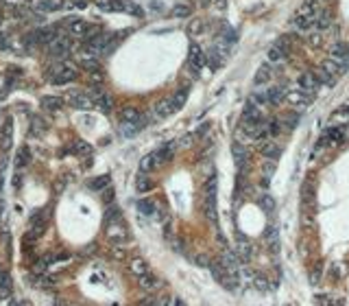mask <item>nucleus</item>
I'll return each instance as SVG.
<instances>
[{
    "label": "nucleus",
    "mask_w": 349,
    "mask_h": 306,
    "mask_svg": "<svg viewBox=\"0 0 349 306\" xmlns=\"http://www.w3.org/2000/svg\"><path fill=\"white\" fill-rule=\"evenodd\" d=\"M318 86H321V83H318V79H316V73H304L302 77H299V88L306 90V92L314 94Z\"/></svg>",
    "instance_id": "12"
},
{
    "label": "nucleus",
    "mask_w": 349,
    "mask_h": 306,
    "mask_svg": "<svg viewBox=\"0 0 349 306\" xmlns=\"http://www.w3.org/2000/svg\"><path fill=\"white\" fill-rule=\"evenodd\" d=\"M94 105L98 107V110H103V112H112L114 110V99L110 97V94H98V97H94Z\"/></svg>",
    "instance_id": "27"
},
{
    "label": "nucleus",
    "mask_w": 349,
    "mask_h": 306,
    "mask_svg": "<svg viewBox=\"0 0 349 306\" xmlns=\"http://www.w3.org/2000/svg\"><path fill=\"white\" fill-rule=\"evenodd\" d=\"M206 64H208V57L203 55L201 46L192 44V46H190V53H188V66H190L192 70H194V73H198V70H201Z\"/></svg>",
    "instance_id": "5"
},
{
    "label": "nucleus",
    "mask_w": 349,
    "mask_h": 306,
    "mask_svg": "<svg viewBox=\"0 0 349 306\" xmlns=\"http://www.w3.org/2000/svg\"><path fill=\"white\" fill-rule=\"evenodd\" d=\"M260 208L264 210L266 214H273V210H275V203H273V199H270L268 195H264V197H260Z\"/></svg>",
    "instance_id": "44"
},
{
    "label": "nucleus",
    "mask_w": 349,
    "mask_h": 306,
    "mask_svg": "<svg viewBox=\"0 0 349 306\" xmlns=\"http://www.w3.org/2000/svg\"><path fill=\"white\" fill-rule=\"evenodd\" d=\"M345 140H349V125L345 127Z\"/></svg>",
    "instance_id": "57"
},
{
    "label": "nucleus",
    "mask_w": 349,
    "mask_h": 306,
    "mask_svg": "<svg viewBox=\"0 0 349 306\" xmlns=\"http://www.w3.org/2000/svg\"><path fill=\"white\" fill-rule=\"evenodd\" d=\"M208 129H210V125H208V123L203 125V127H198V136H206V134H208Z\"/></svg>",
    "instance_id": "55"
},
{
    "label": "nucleus",
    "mask_w": 349,
    "mask_h": 306,
    "mask_svg": "<svg viewBox=\"0 0 349 306\" xmlns=\"http://www.w3.org/2000/svg\"><path fill=\"white\" fill-rule=\"evenodd\" d=\"M68 103L76 110H90L94 105V101L90 99V94H83V92H72L68 94Z\"/></svg>",
    "instance_id": "6"
},
{
    "label": "nucleus",
    "mask_w": 349,
    "mask_h": 306,
    "mask_svg": "<svg viewBox=\"0 0 349 306\" xmlns=\"http://www.w3.org/2000/svg\"><path fill=\"white\" fill-rule=\"evenodd\" d=\"M11 138H14V121L11 118H7L2 125V129H0V147L7 151V149H11Z\"/></svg>",
    "instance_id": "13"
},
{
    "label": "nucleus",
    "mask_w": 349,
    "mask_h": 306,
    "mask_svg": "<svg viewBox=\"0 0 349 306\" xmlns=\"http://www.w3.org/2000/svg\"><path fill=\"white\" fill-rule=\"evenodd\" d=\"M190 31H192V33H201V20H196V22H192V27H190Z\"/></svg>",
    "instance_id": "53"
},
{
    "label": "nucleus",
    "mask_w": 349,
    "mask_h": 306,
    "mask_svg": "<svg viewBox=\"0 0 349 306\" xmlns=\"http://www.w3.org/2000/svg\"><path fill=\"white\" fill-rule=\"evenodd\" d=\"M299 118H302V114H297V112H286L284 116L280 118V121H282V127H284L286 131H292L294 127H297Z\"/></svg>",
    "instance_id": "22"
},
{
    "label": "nucleus",
    "mask_w": 349,
    "mask_h": 306,
    "mask_svg": "<svg viewBox=\"0 0 349 306\" xmlns=\"http://www.w3.org/2000/svg\"><path fill=\"white\" fill-rule=\"evenodd\" d=\"M155 201L153 199H142V201H138V212L144 214V217H153L155 214Z\"/></svg>",
    "instance_id": "31"
},
{
    "label": "nucleus",
    "mask_w": 349,
    "mask_h": 306,
    "mask_svg": "<svg viewBox=\"0 0 349 306\" xmlns=\"http://www.w3.org/2000/svg\"><path fill=\"white\" fill-rule=\"evenodd\" d=\"M266 92H268V105H278V103H282V101L286 99L284 86H273V88H268Z\"/></svg>",
    "instance_id": "26"
},
{
    "label": "nucleus",
    "mask_w": 349,
    "mask_h": 306,
    "mask_svg": "<svg viewBox=\"0 0 349 306\" xmlns=\"http://www.w3.org/2000/svg\"><path fill=\"white\" fill-rule=\"evenodd\" d=\"M196 262H198L201 267H210V265H212V260H210V256H208V254H201V256L196 258Z\"/></svg>",
    "instance_id": "50"
},
{
    "label": "nucleus",
    "mask_w": 349,
    "mask_h": 306,
    "mask_svg": "<svg viewBox=\"0 0 349 306\" xmlns=\"http://www.w3.org/2000/svg\"><path fill=\"white\" fill-rule=\"evenodd\" d=\"M262 173H264V177H270V175H273V173H275V162L273 160H268L266 162V164H264V169H262Z\"/></svg>",
    "instance_id": "48"
},
{
    "label": "nucleus",
    "mask_w": 349,
    "mask_h": 306,
    "mask_svg": "<svg viewBox=\"0 0 349 306\" xmlns=\"http://www.w3.org/2000/svg\"><path fill=\"white\" fill-rule=\"evenodd\" d=\"M48 227V210H40L31 217V230H28L26 236L28 238H40L42 234L46 232Z\"/></svg>",
    "instance_id": "2"
},
{
    "label": "nucleus",
    "mask_w": 349,
    "mask_h": 306,
    "mask_svg": "<svg viewBox=\"0 0 349 306\" xmlns=\"http://www.w3.org/2000/svg\"><path fill=\"white\" fill-rule=\"evenodd\" d=\"M74 151L79 153V155H86V153H90V145H86V142H76Z\"/></svg>",
    "instance_id": "49"
},
{
    "label": "nucleus",
    "mask_w": 349,
    "mask_h": 306,
    "mask_svg": "<svg viewBox=\"0 0 349 306\" xmlns=\"http://www.w3.org/2000/svg\"><path fill=\"white\" fill-rule=\"evenodd\" d=\"M266 59H268V64H270V66H280V64H284V62H286L288 55L280 49L278 44H273V46L268 49V53H266Z\"/></svg>",
    "instance_id": "17"
},
{
    "label": "nucleus",
    "mask_w": 349,
    "mask_h": 306,
    "mask_svg": "<svg viewBox=\"0 0 349 306\" xmlns=\"http://www.w3.org/2000/svg\"><path fill=\"white\" fill-rule=\"evenodd\" d=\"M282 131H284V127H282V121H268L266 123V134L270 138H278Z\"/></svg>",
    "instance_id": "39"
},
{
    "label": "nucleus",
    "mask_w": 349,
    "mask_h": 306,
    "mask_svg": "<svg viewBox=\"0 0 349 306\" xmlns=\"http://www.w3.org/2000/svg\"><path fill=\"white\" fill-rule=\"evenodd\" d=\"M302 201L306 203V206H312L314 203V184L310 182H304V186H302Z\"/></svg>",
    "instance_id": "29"
},
{
    "label": "nucleus",
    "mask_w": 349,
    "mask_h": 306,
    "mask_svg": "<svg viewBox=\"0 0 349 306\" xmlns=\"http://www.w3.org/2000/svg\"><path fill=\"white\" fill-rule=\"evenodd\" d=\"M136 188L140 190V193H146V190H151L153 188V184H151V177L146 175V173H140L136 179Z\"/></svg>",
    "instance_id": "35"
},
{
    "label": "nucleus",
    "mask_w": 349,
    "mask_h": 306,
    "mask_svg": "<svg viewBox=\"0 0 349 306\" xmlns=\"http://www.w3.org/2000/svg\"><path fill=\"white\" fill-rule=\"evenodd\" d=\"M251 103H256L258 107L268 105V92H266V90H264V92H254V94H251Z\"/></svg>",
    "instance_id": "41"
},
{
    "label": "nucleus",
    "mask_w": 349,
    "mask_h": 306,
    "mask_svg": "<svg viewBox=\"0 0 349 306\" xmlns=\"http://www.w3.org/2000/svg\"><path fill=\"white\" fill-rule=\"evenodd\" d=\"M64 107V99L62 97H44L42 99V110L48 114H55Z\"/></svg>",
    "instance_id": "18"
},
{
    "label": "nucleus",
    "mask_w": 349,
    "mask_h": 306,
    "mask_svg": "<svg viewBox=\"0 0 349 306\" xmlns=\"http://www.w3.org/2000/svg\"><path fill=\"white\" fill-rule=\"evenodd\" d=\"M242 121L244 123H260V121H264V116H262V110L258 107L256 103H246L244 105V112H242Z\"/></svg>",
    "instance_id": "11"
},
{
    "label": "nucleus",
    "mask_w": 349,
    "mask_h": 306,
    "mask_svg": "<svg viewBox=\"0 0 349 306\" xmlns=\"http://www.w3.org/2000/svg\"><path fill=\"white\" fill-rule=\"evenodd\" d=\"M330 25H332V14L328 9H318L314 16V29L316 31H328Z\"/></svg>",
    "instance_id": "15"
},
{
    "label": "nucleus",
    "mask_w": 349,
    "mask_h": 306,
    "mask_svg": "<svg viewBox=\"0 0 349 306\" xmlns=\"http://www.w3.org/2000/svg\"><path fill=\"white\" fill-rule=\"evenodd\" d=\"M38 5L42 11H59L64 7V0H40Z\"/></svg>",
    "instance_id": "37"
},
{
    "label": "nucleus",
    "mask_w": 349,
    "mask_h": 306,
    "mask_svg": "<svg viewBox=\"0 0 349 306\" xmlns=\"http://www.w3.org/2000/svg\"><path fill=\"white\" fill-rule=\"evenodd\" d=\"M338 116H340V118H349V103H345V105L338 107Z\"/></svg>",
    "instance_id": "52"
},
{
    "label": "nucleus",
    "mask_w": 349,
    "mask_h": 306,
    "mask_svg": "<svg viewBox=\"0 0 349 306\" xmlns=\"http://www.w3.org/2000/svg\"><path fill=\"white\" fill-rule=\"evenodd\" d=\"M11 289H14V284H11L9 273L4 271L2 267H0V297H9L11 295Z\"/></svg>",
    "instance_id": "23"
},
{
    "label": "nucleus",
    "mask_w": 349,
    "mask_h": 306,
    "mask_svg": "<svg viewBox=\"0 0 349 306\" xmlns=\"http://www.w3.org/2000/svg\"><path fill=\"white\" fill-rule=\"evenodd\" d=\"M186 97H188V90H182V92H174V94H172L170 101H172V107H174V110H179V107L186 103Z\"/></svg>",
    "instance_id": "42"
},
{
    "label": "nucleus",
    "mask_w": 349,
    "mask_h": 306,
    "mask_svg": "<svg viewBox=\"0 0 349 306\" xmlns=\"http://www.w3.org/2000/svg\"><path fill=\"white\" fill-rule=\"evenodd\" d=\"M174 151H177V145H174V142H168V145L160 147L158 151H155L158 164L162 166V164H166V162H170V160H172V155H174Z\"/></svg>",
    "instance_id": "14"
},
{
    "label": "nucleus",
    "mask_w": 349,
    "mask_h": 306,
    "mask_svg": "<svg viewBox=\"0 0 349 306\" xmlns=\"http://www.w3.org/2000/svg\"><path fill=\"white\" fill-rule=\"evenodd\" d=\"M138 284H140V289H144V291H151V289H155L158 280H155V275H153L151 271H146L144 275H140V278H138Z\"/></svg>",
    "instance_id": "32"
},
{
    "label": "nucleus",
    "mask_w": 349,
    "mask_h": 306,
    "mask_svg": "<svg viewBox=\"0 0 349 306\" xmlns=\"http://www.w3.org/2000/svg\"><path fill=\"white\" fill-rule=\"evenodd\" d=\"M286 101L290 105H310L312 101H314V94L306 92V90H302V88H294L286 94Z\"/></svg>",
    "instance_id": "4"
},
{
    "label": "nucleus",
    "mask_w": 349,
    "mask_h": 306,
    "mask_svg": "<svg viewBox=\"0 0 349 306\" xmlns=\"http://www.w3.org/2000/svg\"><path fill=\"white\" fill-rule=\"evenodd\" d=\"M129 269H131V273H134L136 278H140V275H144L148 271V265L144 262V258H134V260L129 262Z\"/></svg>",
    "instance_id": "30"
},
{
    "label": "nucleus",
    "mask_w": 349,
    "mask_h": 306,
    "mask_svg": "<svg viewBox=\"0 0 349 306\" xmlns=\"http://www.w3.org/2000/svg\"><path fill=\"white\" fill-rule=\"evenodd\" d=\"M174 16H190V9L186 7V5H179V7H174Z\"/></svg>",
    "instance_id": "51"
},
{
    "label": "nucleus",
    "mask_w": 349,
    "mask_h": 306,
    "mask_svg": "<svg viewBox=\"0 0 349 306\" xmlns=\"http://www.w3.org/2000/svg\"><path fill=\"white\" fill-rule=\"evenodd\" d=\"M251 282H254V284H256L260 291H266V289H268V280L264 278L262 273H254V280H251Z\"/></svg>",
    "instance_id": "45"
},
{
    "label": "nucleus",
    "mask_w": 349,
    "mask_h": 306,
    "mask_svg": "<svg viewBox=\"0 0 349 306\" xmlns=\"http://www.w3.org/2000/svg\"><path fill=\"white\" fill-rule=\"evenodd\" d=\"M68 51H70V44L62 38H52L48 42V53H50L52 57H64Z\"/></svg>",
    "instance_id": "10"
},
{
    "label": "nucleus",
    "mask_w": 349,
    "mask_h": 306,
    "mask_svg": "<svg viewBox=\"0 0 349 306\" xmlns=\"http://www.w3.org/2000/svg\"><path fill=\"white\" fill-rule=\"evenodd\" d=\"M105 221H107V225H112V223H122V214H120V210L114 206L107 208V212H105Z\"/></svg>",
    "instance_id": "33"
},
{
    "label": "nucleus",
    "mask_w": 349,
    "mask_h": 306,
    "mask_svg": "<svg viewBox=\"0 0 349 306\" xmlns=\"http://www.w3.org/2000/svg\"><path fill=\"white\" fill-rule=\"evenodd\" d=\"M28 160H31V153H28V149H26V147L18 149V153H16V166H18V169H24V166L28 164Z\"/></svg>",
    "instance_id": "36"
},
{
    "label": "nucleus",
    "mask_w": 349,
    "mask_h": 306,
    "mask_svg": "<svg viewBox=\"0 0 349 306\" xmlns=\"http://www.w3.org/2000/svg\"><path fill=\"white\" fill-rule=\"evenodd\" d=\"M330 55L336 62H342L349 66V42H338V44H334L332 49H330Z\"/></svg>",
    "instance_id": "9"
},
{
    "label": "nucleus",
    "mask_w": 349,
    "mask_h": 306,
    "mask_svg": "<svg viewBox=\"0 0 349 306\" xmlns=\"http://www.w3.org/2000/svg\"><path fill=\"white\" fill-rule=\"evenodd\" d=\"M218 260L222 262V267H225V271L230 273V275H236L238 278V256L236 254H232V251H222V256L218 258Z\"/></svg>",
    "instance_id": "8"
},
{
    "label": "nucleus",
    "mask_w": 349,
    "mask_h": 306,
    "mask_svg": "<svg viewBox=\"0 0 349 306\" xmlns=\"http://www.w3.org/2000/svg\"><path fill=\"white\" fill-rule=\"evenodd\" d=\"M321 275H323V267H321V262H318V265H314V267H312V271H310V282L316 286L318 280H321Z\"/></svg>",
    "instance_id": "46"
},
{
    "label": "nucleus",
    "mask_w": 349,
    "mask_h": 306,
    "mask_svg": "<svg viewBox=\"0 0 349 306\" xmlns=\"http://www.w3.org/2000/svg\"><path fill=\"white\" fill-rule=\"evenodd\" d=\"M232 153H234V160H236V164L240 166V169H244V162L249 160V149H244L240 142H236L232 149Z\"/></svg>",
    "instance_id": "21"
},
{
    "label": "nucleus",
    "mask_w": 349,
    "mask_h": 306,
    "mask_svg": "<svg viewBox=\"0 0 349 306\" xmlns=\"http://www.w3.org/2000/svg\"><path fill=\"white\" fill-rule=\"evenodd\" d=\"M260 151H262V155L266 160H278L280 158V153H282V149H280V145L278 142H264V145L260 147Z\"/></svg>",
    "instance_id": "20"
},
{
    "label": "nucleus",
    "mask_w": 349,
    "mask_h": 306,
    "mask_svg": "<svg viewBox=\"0 0 349 306\" xmlns=\"http://www.w3.org/2000/svg\"><path fill=\"white\" fill-rule=\"evenodd\" d=\"M310 44L312 46H316V44H321V38H318V35L314 33V35H310Z\"/></svg>",
    "instance_id": "54"
},
{
    "label": "nucleus",
    "mask_w": 349,
    "mask_h": 306,
    "mask_svg": "<svg viewBox=\"0 0 349 306\" xmlns=\"http://www.w3.org/2000/svg\"><path fill=\"white\" fill-rule=\"evenodd\" d=\"M316 79H318V83H321V86H332V83H334V77L330 75L328 70L323 68V66L316 70Z\"/></svg>",
    "instance_id": "40"
},
{
    "label": "nucleus",
    "mask_w": 349,
    "mask_h": 306,
    "mask_svg": "<svg viewBox=\"0 0 349 306\" xmlns=\"http://www.w3.org/2000/svg\"><path fill=\"white\" fill-rule=\"evenodd\" d=\"M120 123H134V125H146V118L142 116L138 110H134V107H127V110L122 112V116H120Z\"/></svg>",
    "instance_id": "16"
},
{
    "label": "nucleus",
    "mask_w": 349,
    "mask_h": 306,
    "mask_svg": "<svg viewBox=\"0 0 349 306\" xmlns=\"http://www.w3.org/2000/svg\"><path fill=\"white\" fill-rule=\"evenodd\" d=\"M170 306H186V304L182 302V299H172V302H170Z\"/></svg>",
    "instance_id": "56"
},
{
    "label": "nucleus",
    "mask_w": 349,
    "mask_h": 306,
    "mask_svg": "<svg viewBox=\"0 0 349 306\" xmlns=\"http://www.w3.org/2000/svg\"><path fill=\"white\" fill-rule=\"evenodd\" d=\"M342 269H345V267H342L340 262H334V265L330 267V271H332V273H330V275H332L334 280H338V278H342V273H345V271H342Z\"/></svg>",
    "instance_id": "47"
},
{
    "label": "nucleus",
    "mask_w": 349,
    "mask_h": 306,
    "mask_svg": "<svg viewBox=\"0 0 349 306\" xmlns=\"http://www.w3.org/2000/svg\"><path fill=\"white\" fill-rule=\"evenodd\" d=\"M251 258H254V249H251V245L246 243L244 238H240V241H238V260L249 262Z\"/></svg>",
    "instance_id": "28"
},
{
    "label": "nucleus",
    "mask_w": 349,
    "mask_h": 306,
    "mask_svg": "<svg viewBox=\"0 0 349 306\" xmlns=\"http://www.w3.org/2000/svg\"><path fill=\"white\" fill-rule=\"evenodd\" d=\"M312 27H314L312 18H306L302 14H297V18L292 20V29H294V31H299V33H308Z\"/></svg>",
    "instance_id": "19"
},
{
    "label": "nucleus",
    "mask_w": 349,
    "mask_h": 306,
    "mask_svg": "<svg viewBox=\"0 0 349 306\" xmlns=\"http://www.w3.org/2000/svg\"><path fill=\"white\" fill-rule=\"evenodd\" d=\"M142 127L140 125H134V123H120V136L122 138H134L138 136V131H140Z\"/></svg>",
    "instance_id": "34"
},
{
    "label": "nucleus",
    "mask_w": 349,
    "mask_h": 306,
    "mask_svg": "<svg viewBox=\"0 0 349 306\" xmlns=\"http://www.w3.org/2000/svg\"><path fill=\"white\" fill-rule=\"evenodd\" d=\"M107 238L114 245H124L129 241V232L124 230L122 223H112V225H107Z\"/></svg>",
    "instance_id": "3"
},
{
    "label": "nucleus",
    "mask_w": 349,
    "mask_h": 306,
    "mask_svg": "<svg viewBox=\"0 0 349 306\" xmlns=\"http://www.w3.org/2000/svg\"><path fill=\"white\" fill-rule=\"evenodd\" d=\"M172 112H174V107H172V101H170V97L160 99L158 103L153 105V118H166V116H170Z\"/></svg>",
    "instance_id": "7"
},
{
    "label": "nucleus",
    "mask_w": 349,
    "mask_h": 306,
    "mask_svg": "<svg viewBox=\"0 0 349 306\" xmlns=\"http://www.w3.org/2000/svg\"><path fill=\"white\" fill-rule=\"evenodd\" d=\"M266 241L270 243V249L278 251V230H275L273 225H268V227H266Z\"/></svg>",
    "instance_id": "43"
},
{
    "label": "nucleus",
    "mask_w": 349,
    "mask_h": 306,
    "mask_svg": "<svg viewBox=\"0 0 349 306\" xmlns=\"http://www.w3.org/2000/svg\"><path fill=\"white\" fill-rule=\"evenodd\" d=\"M59 306H68V304H59Z\"/></svg>",
    "instance_id": "58"
},
{
    "label": "nucleus",
    "mask_w": 349,
    "mask_h": 306,
    "mask_svg": "<svg viewBox=\"0 0 349 306\" xmlns=\"http://www.w3.org/2000/svg\"><path fill=\"white\" fill-rule=\"evenodd\" d=\"M76 77H79V70H76L74 66L62 64V66H57V68H52V73H50V81L55 83V86H64V83L74 81Z\"/></svg>",
    "instance_id": "1"
},
{
    "label": "nucleus",
    "mask_w": 349,
    "mask_h": 306,
    "mask_svg": "<svg viewBox=\"0 0 349 306\" xmlns=\"http://www.w3.org/2000/svg\"><path fill=\"white\" fill-rule=\"evenodd\" d=\"M270 77H273V68H270V64H262L260 68H258V73H256V83L258 86H262V83H268L270 81Z\"/></svg>",
    "instance_id": "24"
},
{
    "label": "nucleus",
    "mask_w": 349,
    "mask_h": 306,
    "mask_svg": "<svg viewBox=\"0 0 349 306\" xmlns=\"http://www.w3.org/2000/svg\"><path fill=\"white\" fill-rule=\"evenodd\" d=\"M110 186V175H100V177H94L90 182V188L92 190H105Z\"/></svg>",
    "instance_id": "38"
},
{
    "label": "nucleus",
    "mask_w": 349,
    "mask_h": 306,
    "mask_svg": "<svg viewBox=\"0 0 349 306\" xmlns=\"http://www.w3.org/2000/svg\"><path fill=\"white\" fill-rule=\"evenodd\" d=\"M158 158H155V153H148V155H144V158L140 160V173H151V171H155L158 169Z\"/></svg>",
    "instance_id": "25"
}]
</instances>
